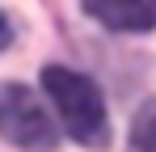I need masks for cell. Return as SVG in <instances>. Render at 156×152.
I'll use <instances>...</instances> for the list:
<instances>
[{
	"mask_svg": "<svg viewBox=\"0 0 156 152\" xmlns=\"http://www.w3.org/2000/svg\"><path fill=\"white\" fill-rule=\"evenodd\" d=\"M42 89L55 101V114L63 131L84 144V148H105L110 144V118H105V97L101 89L84 72H72L63 63H47L42 68Z\"/></svg>",
	"mask_w": 156,
	"mask_h": 152,
	"instance_id": "obj_1",
	"label": "cell"
},
{
	"mask_svg": "<svg viewBox=\"0 0 156 152\" xmlns=\"http://www.w3.org/2000/svg\"><path fill=\"white\" fill-rule=\"evenodd\" d=\"M0 135L21 152L59 148V127L26 85H0Z\"/></svg>",
	"mask_w": 156,
	"mask_h": 152,
	"instance_id": "obj_2",
	"label": "cell"
},
{
	"mask_svg": "<svg viewBox=\"0 0 156 152\" xmlns=\"http://www.w3.org/2000/svg\"><path fill=\"white\" fill-rule=\"evenodd\" d=\"M84 13L105 30L118 34H144L156 25V0H84Z\"/></svg>",
	"mask_w": 156,
	"mask_h": 152,
	"instance_id": "obj_3",
	"label": "cell"
},
{
	"mask_svg": "<svg viewBox=\"0 0 156 152\" xmlns=\"http://www.w3.org/2000/svg\"><path fill=\"white\" fill-rule=\"evenodd\" d=\"M9 42H13V21H9V17L0 13V51L9 47Z\"/></svg>",
	"mask_w": 156,
	"mask_h": 152,
	"instance_id": "obj_4",
	"label": "cell"
}]
</instances>
